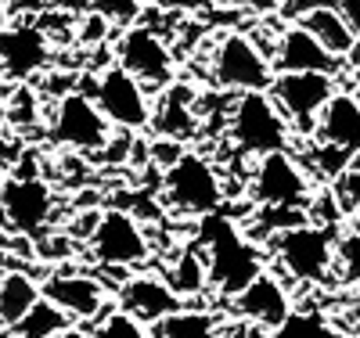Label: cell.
I'll return each mask as SVG.
<instances>
[{"label": "cell", "mask_w": 360, "mask_h": 338, "mask_svg": "<svg viewBox=\"0 0 360 338\" xmlns=\"http://www.w3.org/2000/svg\"><path fill=\"white\" fill-rule=\"evenodd\" d=\"M335 281L360 285V230H346L335 241Z\"/></svg>", "instance_id": "obj_26"}, {"label": "cell", "mask_w": 360, "mask_h": 338, "mask_svg": "<svg viewBox=\"0 0 360 338\" xmlns=\"http://www.w3.org/2000/svg\"><path fill=\"white\" fill-rule=\"evenodd\" d=\"M98 0H47V8L58 11V15H65V18H76V15H90L94 11Z\"/></svg>", "instance_id": "obj_32"}, {"label": "cell", "mask_w": 360, "mask_h": 338, "mask_svg": "<svg viewBox=\"0 0 360 338\" xmlns=\"http://www.w3.org/2000/svg\"><path fill=\"white\" fill-rule=\"evenodd\" d=\"M69 327H72V320L58 310V306H51L47 299H40L8 334L11 338H62Z\"/></svg>", "instance_id": "obj_22"}, {"label": "cell", "mask_w": 360, "mask_h": 338, "mask_svg": "<svg viewBox=\"0 0 360 338\" xmlns=\"http://www.w3.org/2000/svg\"><path fill=\"white\" fill-rule=\"evenodd\" d=\"M353 162H356V159H353V155H346L342 148L321 144V141L310 148V166H314V173H321L324 180H332V183H335V180H339V176H342V173L353 166Z\"/></svg>", "instance_id": "obj_28"}, {"label": "cell", "mask_w": 360, "mask_h": 338, "mask_svg": "<svg viewBox=\"0 0 360 338\" xmlns=\"http://www.w3.org/2000/svg\"><path fill=\"white\" fill-rule=\"evenodd\" d=\"M90 256L105 270L130 273V266H141L152 256V245L141 227V220L127 209H108L98 216V227L90 234Z\"/></svg>", "instance_id": "obj_7"}, {"label": "cell", "mask_w": 360, "mask_h": 338, "mask_svg": "<svg viewBox=\"0 0 360 338\" xmlns=\"http://www.w3.org/2000/svg\"><path fill=\"white\" fill-rule=\"evenodd\" d=\"M335 241L339 230H328L317 223H299L292 230L274 234V256L281 263V270L295 285H332L335 281Z\"/></svg>", "instance_id": "obj_2"}, {"label": "cell", "mask_w": 360, "mask_h": 338, "mask_svg": "<svg viewBox=\"0 0 360 338\" xmlns=\"http://www.w3.org/2000/svg\"><path fill=\"white\" fill-rule=\"evenodd\" d=\"M108 126L112 122L101 115L94 98H86L83 90L58 98L54 115H51V141L72 148V151H105L108 144Z\"/></svg>", "instance_id": "obj_11"}, {"label": "cell", "mask_w": 360, "mask_h": 338, "mask_svg": "<svg viewBox=\"0 0 360 338\" xmlns=\"http://www.w3.org/2000/svg\"><path fill=\"white\" fill-rule=\"evenodd\" d=\"M162 195L166 205L180 216H209L220 212L224 202V180L217 173V166L209 162L198 151H184L162 176Z\"/></svg>", "instance_id": "obj_4"}, {"label": "cell", "mask_w": 360, "mask_h": 338, "mask_svg": "<svg viewBox=\"0 0 360 338\" xmlns=\"http://www.w3.org/2000/svg\"><path fill=\"white\" fill-rule=\"evenodd\" d=\"M44 299L40 281L18 266L0 273V331H11L33 306Z\"/></svg>", "instance_id": "obj_20"}, {"label": "cell", "mask_w": 360, "mask_h": 338, "mask_svg": "<svg viewBox=\"0 0 360 338\" xmlns=\"http://www.w3.org/2000/svg\"><path fill=\"white\" fill-rule=\"evenodd\" d=\"M270 338H342V331L317 310H292V317L270 331Z\"/></svg>", "instance_id": "obj_25"}, {"label": "cell", "mask_w": 360, "mask_h": 338, "mask_svg": "<svg viewBox=\"0 0 360 338\" xmlns=\"http://www.w3.org/2000/svg\"><path fill=\"white\" fill-rule=\"evenodd\" d=\"M54 216V191L40 173H11L0 188V223L25 238L47 230Z\"/></svg>", "instance_id": "obj_9"}, {"label": "cell", "mask_w": 360, "mask_h": 338, "mask_svg": "<svg viewBox=\"0 0 360 338\" xmlns=\"http://www.w3.org/2000/svg\"><path fill=\"white\" fill-rule=\"evenodd\" d=\"M314 137L321 144L342 148L346 155H360V98L349 94V90H339V94L324 105Z\"/></svg>", "instance_id": "obj_18"}, {"label": "cell", "mask_w": 360, "mask_h": 338, "mask_svg": "<svg viewBox=\"0 0 360 338\" xmlns=\"http://www.w3.org/2000/svg\"><path fill=\"white\" fill-rule=\"evenodd\" d=\"M198 249L205 256L209 288L224 299H238L263 273L259 245L227 212H209L198 220Z\"/></svg>", "instance_id": "obj_1"}, {"label": "cell", "mask_w": 360, "mask_h": 338, "mask_svg": "<svg viewBox=\"0 0 360 338\" xmlns=\"http://www.w3.org/2000/svg\"><path fill=\"white\" fill-rule=\"evenodd\" d=\"M238 338H270V334H266V331H259V327H245Z\"/></svg>", "instance_id": "obj_38"}, {"label": "cell", "mask_w": 360, "mask_h": 338, "mask_svg": "<svg viewBox=\"0 0 360 338\" xmlns=\"http://www.w3.org/2000/svg\"><path fill=\"white\" fill-rule=\"evenodd\" d=\"M4 180H8V173H4V169H0V188H4Z\"/></svg>", "instance_id": "obj_43"}, {"label": "cell", "mask_w": 360, "mask_h": 338, "mask_svg": "<svg viewBox=\"0 0 360 338\" xmlns=\"http://www.w3.org/2000/svg\"><path fill=\"white\" fill-rule=\"evenodd\" d=\"M346 313H349V324L360 331V285L353 288V295H349V306H346Z\"/></svg>", "instance_id": "obj_36"}, {"label": "cell", "mask_w": 360, "mask_h": 338, "mask_svg": "<svg viewBox=\"0 0 360 338\" xmlns=\"http://www.w3.org/2000/svg\"><path fill=\"white\" fill-rule=\"evenodd\" d=\"M115 295H119V310L141 320L144 327L173 317L176 310H184V299L169 288L166 278H155V273H130Z\"/></svg>", "instance_id": "obj_15"}, {"label": "cell", "mask_w": 360, "mask_h": 338, "mask_svg": "<svg viewBox=\"0 0 360 338\" xmlns=\"http://www.w3.org/2000/svg\"><path fill=\"white\" fill-rule=\"evenodd\" d=\"M198 108H195V90L191 86H180V83H173V86H166L162 90V98H159V105L152 108V126L166 137V141H188V137H195V130H198Z\"/></svg>", "instance_id": "obj_19"}, {"label": "cell", "mask_w": 360, "mask_h": 338, "mask_svg": "<svg viewBox=\"0 0 360 338\" xmlns=\"http://www.w3.org/2000/svg\"><path fill=\"white\" fill-rule=\"evenodd\" d=\"M94 105L101 108V115L119 130H144L152 122V101L148 90L119 65H108L98 79H94Z\"/></svg>", "instance_id": "obj_12"}, {"label": "cell", "mask_w": 360, "mask_h": 338, "mask_svg": "<svg viewBox=\"0 0 360 338\" xmlns=\"http://www.w3.org/2000/svg\"><path fill=\"white\" fill-rule=\"evenodd\" d=\"M227 134L231 144L242 151V155H274L285 151L292 141V126L281 115V108L270 101V94H238L231 112H227Z\"/></svg>", "instance_id": "obj_3"}, {"label": "cell", "mask_w": 360, "mask_h": 338, "mask_svg": "<svg viewBox=\"0 0 360 338\" xmlns=\"http://www.w3.org/2000/svg\"><path fill=\"white\" fill-rule=\"evenodd\" d=\"M152 338H220V317L205 310H176L155 324Z\"/></svg>", "instance_id": "obj_23"}, {"label": "cell", "mask_w": 360, "mask_h": 338, "mask_svg": "<svg viewBox=\"0 0 360 338\" xmlns=\"http://www.w3.org/2000/svg\"><path fill=\"white\" fill-rule=\"evenodd\" d=\"M4 119H8V101L0 98V122H4Z\"/></svg>", "instance_id": "obj_41"}, {"label": "cell", "mask_w": 360, "mask_h": 338, "mask_svg": "<svg viewBox=\"0 0 360 338\" xmlns=\"http://www.w3.org/2000/svg\"><path fill=\"white\" fill-rule=\"evenodd\" d=\"M335 11L342 15V22L349 25V33L360 40V0H339Z\"/></svg>", "instance_id": "obj_33"}, {"label": "cell", "mask_w": 360, "mask_h": 338, "mask_svg": "<svg viewBox=\"0 0 360 338\" xmlns=\"http://www.w3.org/2000/svg\"><path fill=\"white\" fill-rule=\"evenodd\" d=\"M166 281L169 288L184 299V295H202L209 288V273H205V256L202 249H188V252H180V259L169 266L166 273Z\"/></svg>", "instance_id": "obj_24"}, {"label": "cell", "mask_w": 360, "mask_h": 338, "mask_svg": "<svg viewBox=\"0 0 360 338\" xmlns=\"http://www.w3.org/2000/svg\"><path fill=\"white\" fill-rule=\"evenodd\" d=\"M115 65L127 69L144 90H159L173 86L176 76V61L166 40L155 33L152 25H130L119 33L115 40Z\"/></svg>", "instance_id": "obj_8"}, {"label": "cell", "mask_w": 360, "mask_h": 338, "mask_svg": "<svg viewBox=\"0 0 360 338\" xmlns=\"http://www.w3.org/2000/svg\"><path fill=\"white\" fill-rule=\"evenodd\" d=\"M217 4L231 11H249V15H274L285 8V0H217Z\"/></svg>", "instance_id": "obj_31"}, {"label": "cell", "mask_w": 360, "mask_h": 338, "mask_svg": "<svg viewBox=\"0 0 360 338\" xmlns=\"http://www.w3.org/2000/svg\"><path fill=\"white\" fill-rule=\"evenodd\" d=\"M209 76L227 94H263L274 83V69L270 58L259 54V47L245 33H224L213 47V61H209Z\"/></svg>", "instance_id": "obj_5"}, {"label": "cell", "mask_w": 360, "mask_h": 338, "mask_svg": "<svg viewBox=\"0 0 360 338\" xmlns=\"http://www.w3.org/2000/svg\"><path fill=\"white\" fill-rule=\"evenodd\" d=\"M266 94L281 108L292 130L314 137L324 105L339 94V79L321 72H274V83H270Z\"/></svg>", "instance_id": "obj_6"}, {"label": "cell", "mask_w": 360, "mask_h": 338, "mask_svg": "<svg viewBox=\"0 0 360 338\" xmlns=\"http://www.w3.org/2000/svg\"><path fill=\"white\" fill-rule=\"evenodd\" d=\"M332 195H335V202L342 205V212H356V205H360V162H353L335 183H332Z\"/></svg>", "instance_id": "obj_30"}, {"label": "cell", "mask_w": 360, "mask_h": 338, "mask_svg": "<svg viewBox=\"0 0 360 338\" xmlns=\"http://www.w3.org/2000/svg\"><path fill=\"white\" fill-rule=\"evenodd\" d=\"M213 0H162V8L169 11H184V15H195V11H205Z\"/></svg>", "instance_id": "obj_34"}, {"label": "cell", "mask_w": 360, "mask_h": 338, "mask_svg": "<svg viewBox=\"0 0 360 338\" xmlns=\"http://www.w3.org/2000/svg\"><path fill=\"white\" fill-rule=\"evenodd\" d=\"M51 61V37L40 22H8L0 29V72L15 83H25Z\"/></svg>", "instance_id": "obj_14"}, {"label": "cell", "mask_w": 360, "mask_h": 338, "mask_svg": "<svg viewBox=\"0 0 360 338\" xmlns=\"http://www.w3.org/2000/svg\"><path fill=\"white\" fill-rule=\"evenodd\" d=\"M40 292L69 320H101V313H108V285L90 278V273L58 270L51 278H44Z\"/></svg>", "instance_id": "obj_13"}, {"label": "cell", "mask_w": 360, "mask_h": 338, "mask_svg": "<svg viewBox=\"0 0 360 338\" xmlns=\"http://www.w3.org/2000/svg\"><path fill=\"white\" fill-rule=\"evenodd\" d=\"M299 25L307 29V33L332 54L339 61H346L356 47V37L349 33V25L342 22V15L335 8H317V11H307L303 18H299Z\"/></svg>", "instance_id": "obj_21"}, {"label": "cell", "mask_w": 360, "mask_h": 338, "mask_svg": "<svg viewBox=\"0 0 360 338\" xmlns=\"http://www.w3.org/2000/svg\"><path fill=\"white\" fill-rule=\"evenodd\" d=\"M231 302H234V313L238 317L249 320L259 331H266V334L278 331L292 317V295H288L285 281L274 278V273H266V270L238 299H231Z\"/></svg>", "instance_id": "obj_16"}, {"label": "cell", "mask_w": 360, "mask_h": 338, "mask_svg": "<svg viewBox=\"0 0 360 338\" xmlns=\"http://www.w3.org/2000/svg\"><path fill=\"white\" fill-rule=\"evenodd\" d=\"M94 15H101L108 25H137V18L144 15V0H98Z\"/></svg>", "instance_id": "obj_29"}, {"label": "cell", "mask_w": 360, "mask_h": 338, "mask_svg": "<svg viewBox=\"0 0 360 338\" xmlns=\"http://www.w3.org/2000/svg\"><path fill=\"white\" fill-rule=\"evenodd\" d=\"M274 72H321V76H339L342 61L328 54L303 25L292 22L281 29V44L274 51V61H270Z\"/></svg>", "instance_id": "obj_17"}, {"label": "cell", "mask_w": 360, "mask_h": 338, "mask_svg": "<svg viewBox=\"0 0 360 338\" xmlns=\"http://www.w3.org/2000/svg\"><path fill=\"white\" fill-rule=\"evenodd\" d=\"M11 18H8V0H0V29H4Z\"/></svg>", "instance_id": "obj_39"}, {"label": "cell", "mask_w": 360, "mask_h": 338, "mask_svg": "<svg viewBox=\"0 0 360 338\" xmlns=\"http://www.w3.org/2000/svg\"><path fill=\"white\" fill-rule=\"evenodd\" d=\"M285 4H292V11L303 18L307 11H317V8H335L339 0H285Z\"/></svg>", "instance_id": "obj_35"}, {"label": "cell", "mask_w": 360, "mask_h": 338, "mask_svg": "<svg viewBox=\"0 0 360 338\" xmlns=\"http://www.w3.org/2000/svg\"><path fill=\"white\" fill-rule=\"evenodd\" d=\"M346 61H349V69H353V76H356V83H360V40H356V47H353V54H349Z\"/></svg>", "instance_id": "obj_37"}, {"label": "cell", "mask_w": 360, "mask_h": 338, "mask_svg": "<svg viewBox=\"0 0 360 338\" xmlns=\"http://www.w3.org/2000/svg\"><path fill=\"white\" fill-rule=\"evenodd\" d=\"M353 230H360V205H356V212H353Z\"/></svg>", "instance_id": "obj_42"}, {"label": "cell", "mask_w": 360, "mask_h": 338, "mask_svg": "<svg viewBox=\"0 0 360 338\" xmlns=\"http://www.w3.org/2000/svg\"><path fill=\"white\" fill-rule=\"evenodd\" d=\"M252 202L259 209H307L310 205V176L288 151L256 159L252 173Z\"/></svg>", "instance_id": "obj_10"}, {"label": "cell", "mask_w": 360, "mask_h": 338, "mask_svg": "<svg viewBox=\"0 0 360 338\" xmlns=\"http://www.w3.org/2000/svg\"><path fill=\"white\" fill-rule=\"evenodd\" d=\"M62 338H90V334H86V331H76V327H69Z\"/></svg>", "instance_id": "obj_40"}, {"label": "cell", "mask_w": 360, "mask_h": 338, "mask_svg": "<svg viewBox=\"0 0 360 338\" xmlns=\"http://www.w3.org/2000/svg\"><path fill=\"white\" fill-rule=\"evenodd\" d=\"M90 338H152V331H148L141 320H134L130 313H123V310H108L94 324V334Z\"/></svg>", "instance_id": "obj_27"}, {"label": "cell", "mask_w": 360, "mask_h": 338, "mask_svg": "<svg viewBox=\"0 0 360 338\" xmlns=\"http://www.w3.org/2000/svg\"><path fill=\"white\" fill-rule=\"evenodd\" d=\"M0 338H4V334H0Z\"/></svg>", "instance_id": "obj_44"}]
</instances>
